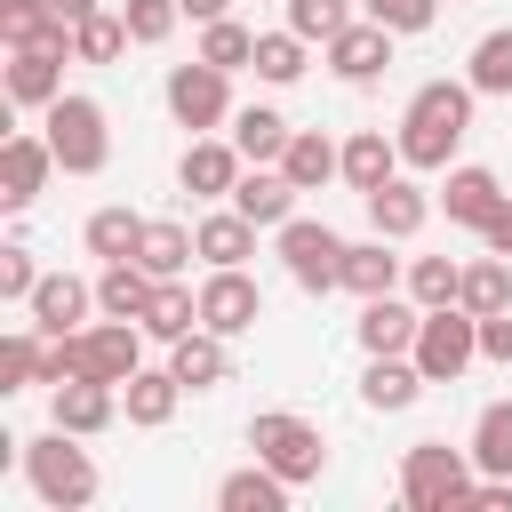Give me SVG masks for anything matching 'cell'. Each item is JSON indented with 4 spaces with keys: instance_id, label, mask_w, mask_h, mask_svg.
Segmentation results:
<instances>
[{
    "instance_id": "cell-1",
    "label": "cell",
    "mask_w": 512,
    "mask_h": 512,
    "mask_svg": "<svg viewBox=\"0 0 512 512\" xmlns=\"http://www.w3.org/2000/svg\"><path fill=\"white\" fill-rule=\"evenodd\" d=\"M472 104H480V88L472 80H424L416 96H408V112H400V160L416 168V176H440V168H456V144L472 136Z\"/></svg>"
},
{
    "instance_id": "cell-2",
    "label": "cell",
    "mask_w": 512,
    "mask_h": 512,
    "mask_svg": "<svg viewBox=\"0 0 512 512\" xmlns=\"http://www.w3.org/2000/svg\"><path fill=\"white\" fill-rule=\"evenodd\" d=\"M24 480H32V496L48 504V512H88L96 504V456L80 448V432H64V424H48L40 440H24Z\"/></svg>"
},
{
    "instance_id": "cell-3",
    "label": "cell",
    "mask_w": 512,
    "mask_h": 512,
    "mask_svg": "<svg viewBox=\"0 0 512 512\" xmlns=\"http://www.w3.org/2000/svg\"><path fill=\"white\" fill-rule=\"evenodd\" d=\"M472 448H448V440H416L400 456V504L408 512H472Z\"/></svg>"
},
{
    "instance_id": "cell-4",
    "label": "cell",
    "mask_w": 512,
    "mask_h": 512,
    "mask_svg": "<svg viewBox=\"0 0 512 512\" xmlns=\"http://www.w3.org/2000/svg\"><path fill=\"white\" fill-rule=\"evenodd\" d=\"M248 448H256L288 488H312V480L328 472V432H320L312 416H296V408H256V416H248Z\"/></svg>"
},
{
    "instance_id": "cell-5",
    "label": "cell",
    "mask_w": 512,
    "mask_h": 512,
    "mask_svg": "<svg viewBox=\"0 0 512 512\" xmlns=\"http://www.w3.org/2000/svg\"><path fill=\"white\" fill-rule=\"evenodd\" d=\"M40 136H48V152H56V168H64V176H104V160H112L104 104H96V96H80V88H64V96L40 112Z\"/></svg>"
},
{
    "instance_id": "cell-6",
    "label": "cell",
    "mask_w": 512,
    "mask_h": 512,
    "mask_svg": "<svg viewBox=\"0 0 512 512\" xmlns=\"http://www.w3.org/2000/svg\"><path fill=\"white\" fill-rule=\"evenodd\" d=\"M160 96H168V120H176V128H192V136H224V128H232V72H224V64H208V56L168 64Z\"/></svg>"
},
{
    "instance_id": "cell-7",
    "label": "cell",
    "mask_w": 512,
    "mask_h": 512,
    "mask_svg": "<svg viewBox=\"0 0 512 512\" xmlns=\"http://www.w3.org/2000/svg\"><path fill=\"white\" fill-rule=\"evenodd\" d=\"M272 240H280V272H288V280H296L304 296H328V288H344V248H352V240H344L336 224L288 216V224H280Z\"/></svg>"
},
{
    "instance_id": "cell-8",
    "label": "cell",
    "mask_w": 512,
    "mask_h": 512,
    "mask_svg": "<svg viewBox=\"0 0 512 512\" xmlns=\"http://www.w3.org/2000/svg\"><path fill=\"white\" fill-rule=\"evenodd\" d=\"M408 360L424 368V384H456V376L480 360V320H472L464 304H432L424 328H416V344H408Z\"/></svg>"
},
{
    "instance_id": "cell-9",
    "label": "cell",
    "mask_w": 512,
    "mask_h": 512,
    "mask_svg": "<svg viewBox=\"0 0 512 512\" xmlns=\"http://www.w3.org/2000/svg\"><path fill=\"white\" fill-rule=\"evenodd\" d=\"M256 320H264V288L248 280V264H208V280H200V328L248 336Z\"/></svg>"
},
{
    "instance_id": "cell-10",
    "label": "cell",
    "mask_w": 512,
    "mask_h": 512,
    "mask_svg": "<svg viewBox=\"0 0 512 512\" xmlns=\"http://www.w3.org/2000/svg\"><path fill=\"white\" fill-rule=\"evenodd\" d=\"M392 40H400L392 24H376V16H352V24H344L328 48H320V56H328V72H336L344 88H376V80H384V64H392Z\"/></svg>"
},
{
    "instance_id": "cell-11",
    "label": "cell",
    "mask_w": 512,
    "mask_h": 512,
    "mask_svg": "<svg viewBox=\"0 0 512 512\" xmlns=\"http://www.w3.org/2000/svg\"><path fill=\"white\" fill-rule=\"evenodd\" d=\"M64 64H72V40H32V48H8V104L24 112H48L64 96Z\"/></svg>"
},
{
    "instance_id": "cell-12",
    "label": "cell",
    "mask_w": 512,
    "mask_h": 512,
    "mask_svg": "<svg viewBox=\"0 0 512 512\" xmlns=\"http://www.w3.org/2000/svg\"><path fill=\"white\" fill-rule=\"evenodd\" d=\"M48 424H64V432H80V440L112 432V424H120V384H104V376H64V384H48Z\"/></svg>"
},
{
    "instance_id": "cell-13",
    "label": "cell",
    "mask_w": 512,
    "mask_h": 512,
    "mask_svg": "<svg viewBox=\"0 0 512 512\" xmlns=\"http://www.w3.org/2000/svg\"><path fill=\"white\" fill-rule=\"evenodd\" d=\"M56 176V152H48V136H32V128H16L8 144H0V208L8 216H24L32 200H40V184Z\"/></svg>"
},
{
    "instance_id": "cell-14",
    "label": "cell",
    "mask_w": 512,
    "mask_h": 512,
    "mask_svg": "<svg viewBox=\"0 0 512 512\" xmlns=\"http://www.w3.org/2000/svg\"><path fill=\"white\" fill-rule=\"evenodd\" d=\"M248 176V160H240V144L232 136H192L184 144V160H176V184L192 192V200H232V184Z\"/></svg>"
},
{
    "instance_id": "cell-15",
    "label": "cell",
    "mask_w": 512,
    "mask_h": 512,
    "mask_svg": "<svg viewBox=\"0 0 512 512\" xmlns=\"http://www.w3.org/2000/svg\"><path fill=\"white\" fill-rule=\"evenodd\" d=\"M504 200H512V192H504V176H496V168H480V160H456V168H440V208H448V224L480 232V224H488Z\"/></svg>"
},
{
    "instance_id": "cell-16",
    "label": "cell",
    "mask_w": 512,
    "mask_h": 512,
    "mask_svg": "<svg viewBox=\"0 0 512 512\" xmlns=\"http://www.w3.org/2000/svg\"><path fill=\"white\" fill-rule=\"evenodd\" d=\"M32 328L40 336H72V328H88V312H96V280H80V272H40V288H32Z\"/></svg>"
},
{
    "instance_id": "cell-17",
    "label": "cell",
    "mask_w": 512,
    "mask_h": 512,
    "mask_svg": "<svg viewBox=\"0 0 512 512\" xmlns=\"http://www.w3.org/2000/svg\"><path fill=\"white\" fill-rule=\"evenodd\" d=\"M416 328H424V304H416L408 288H392V296H360V320H352L360 352H408Z\"/></svg>"
},
{
    "instance_id": "cell-18",
    "label": "cell",
    "mask_w": 512,
    "mask_h": 512,
    "mask_svg": "<svg viewBox=\"0 0 512 512\" xmlns=\"http://www.w3.org/2000/svg\"><path fill=\"white\" fill-rule=\"evenodd\" d=\"M424 400V368L408 360V352H368V368H360V408L368 416H400V408H416Z\"/></svg>"
},
{
    "instance_id": "cell-19",
    "label": "cell",
    "mask_w": 512,
    "mask_h": 512,
    "mask_svg": "<svg viewBox=\"0 0 512 512\" xmlns=\"http://www.w3.org/2000/svg\"><path fill=\"white\" fill-rule=\"evenodd\" d=\"M296 200H304V192L288 184V168H280V160H272V168H248V176L232 184V208H240L256 232H280V224L296 216Z\"/></svg>"
},
{
    "instance_id": "cell-20",
    "label": "cell",
    "mask_w": 512,
    "mask_h": 512,
    "mask_svg": "<svg viewBox=\"0 0 512 512\" xmlns=\"http://www.w3.org/2000/svg\"><path fill=\"white\" fill-rule=\"evenodd\" d=\"M424 224H432V192H424V184L392 176V184L368 192V232H384V240H416Z\"/></svg>"
},
{
    "instance_id": "cell-21",
    "label": "cell",
    "mask_w": 512,
    "mask_h": 512,
    "mask_svg": "<svg viewBox=\"0 0 512 512\" xmlns=\"http://www.w3.org/2000/svg\"><path fill=\"white\" fill-rule=\"evenodd\" d=\"M168 368L184 376V392H216V384H232V336L192 328V336H176V344H168Z\"/></svg>"
},
{
    "instance_id": "cell-22",
    "label": "cell",
    "mask_w": 512,
    "mask_h": 512,
    "mask_svg": "<svg viewBox=\"0 0 512 512\" xmlns=\"http://www.w3.org/2000/svg\"><path fill=\"white\" fill-rule=\"evenodd\" d=\"M176 408H184V376H176V368H136V376L120 384V416H128L136 432H160Z\"/></svg>"
},
{
    "instance_id": "cell-23",
    "label": "cell",
    "mask_w": 512,
    "mask_h": 512,
    "mask_svg": "<svg viewBox=\"0 0 512 512\" xmlns=\"http://www.w3.org/2000/svg\"><path fill=\"white\" fill-rule=\"evenodd\" d=\"M400 168H408V160H400V136H384V128H352V136H344V184H352L360 200H368L376 184H392Z\"/></svg>"
},
{
    "instance_id": "cell-24",
    "label": "cell",
    "mask_w": 512,
    "mask_h": 512,
    "mask_svg": "<svg viewBox=\"0 0 512 512\" xmlns=\"http://www.w3.org/2000/svg\"><path fill=\"white\" fill-rule=\"evenodd\" d=\"M400 240H384V232H368V240H352L344 248V288L352 296H392L400 280H408V256H392Z\"/></svg>"
},
{
    "instance_id": "cell-25",
    "label": "cell",
    "mask_w": 512,
    "mask_h": 512,
    "mask_svg": "<svg viewBox=\"0 0 512 512\" xmlns=\"http://www.w3.org/2000/svg\"><path fill=\"white\" fill-rule=\"evenodd\" d=\"M288 496H296V488H288V480H280L264 456L216 480V512H288Z\"/></svg>"
},
{
    "instance_id": "cell-26",
    "label": "cell",
    "mask_w": 512,
    "mask_h": 512,
    "mask_svg": "<svg viewBox=\"0 0 512 512\" xmlns=\"http://www.w3.org/2000/svg\"><path fill=\"white\" fill-rule=\"evenodd\" d=\"M224 136H232V144H240V160H248V168H272V160H280V152H288V136H296V128H288V120H280V112H272V104H240V112H232V128H224Z\"/></svg>"
},
{
    "instance_id": "cell-27",
    "label": "cell",
    "mask_w": 512,
    "mask_h": 512,
    "mask_svg": "<svg viewBox=\"0 0 512 512\" xmlns=\"http://www.w3.org/2000/svg\"><path fill=\"white\" fill-rule=\"evenodd\" d=\"M280 168H288V184H296V192H320V184H336V176H344V144H328L320 128H296V136H288V152H280Z\"/></svg>"
},
{
    "instance_id": "cell-28",
    "label": "cell",
    "mask_w": 512,
    "mask_h": 512,
    "mask_svg": "<svg viewBox=\"0 0 512 512\" xmlns=\"http://www.w3.org/2000/svg\"><path fill=\"white\" fill-rule=\"evenodd\" d=\"M144 224H152V216H136V208H120V200H112V208H96V216L80 224V240H88V256H96V264H128V256L144 248Z\"/></svg>"
},
{
    "instance_id": "cell-29",
    "label": "cell",
    "mask_w": 512,
    "mask_h": 512,
    "mask_svg": "<svg viewBox=\"0 0 512 512\" xmlns=\"http://www.w3.org/2000/svg\"><path fill=\"white\" fill-rule=\"evenodd\" d=\"M192 240H200V264H248L256 256V224L224 200V208H208L200 224H192Z\"/></svg>"
},
{
    "instance_id": "cell-30",
    "label": "cell",
    "mask_w": 512,
    "mask_h": 512,
    "mask_svg": "<svg viewBox=\"0 0 512 512\" xmlns=\"http://www.w3.org/2000/svg\"><path fill=\"white\" fill-rule=\"evenodd\" d=\"M192 256H200L192 224H168V216H152V224H144V248H136V264H144L152 280H192Z\"/></svg>"
},
{
    "instance_id": "cell-31",
    "label": "cell",
    "mask_w": 512,
    "mask_h": 512,
    "mask_svg": "<svg viewBox=\"0 0 512 512\" xmlns=\"http://www.w3.org/2000/svg\"><path fill=\"white\" fill-rule=\"evenodd\" d=\"M456 304L472 312V320H488V312H512V256H472L464 264V280H456Z\"/></svg>"
},
{
    "instance_id": "cell-32",
    "label": "cell",
    "mask_w": 512,
    "mask_h": 512,
    "mask_svg": "<svg viewBox=\"0 0 512 512\" xmlns=\"http://www.w3.org/2000/svg\"><path fill=\"white\" fill-rule=\"evenodd\" d=\"M192 328H200V288H192V280H160L152 304H144V336H152V344H176V336H192Z\"/></svg>"
},
{
    "instance_id": "cell-33",
    "label": "cell",
    "mask_w": 512,
    "mask_h": 512,
    "mask_svg": "<svg viewBox=\"0 0 512 512\" xmlns=\"http://www.w3.org/2000/svg\"><path fill=\"white\" fill-rule=\"evenodd\" d=\"M152 288H160V280H152L136 256H128V264H104V272H96V312H112V320H144Z\"/></svg>"
},
{
    "instance_id": "cell-34",
    "label": "cell",
    "mask_w": 512,
    "mask_h": 512,
    "mask_svg": "<svg viewBox=\"0 0 512 512\" xmlns=\"http://www.w3.org/2000/svg\"><path fill=\"white\" fill-rule=\"evenodd\" d=\"M136 40H128V16L120 8H96V16H80L72 24V64H120Z\"/></svg>"
},
{
    "instance_id": "cell-35",
    "label": "cell",
    "mask_w": 512,
    "mask_h": 512,
    "mask_svg": "<svg viewBox=\"0 0 512 512\" xmlns=\"http://www.w3.org/2000/svg\"><path fill=\"white\" fill-rule=\"evenodd\" d=\"M304 56H312V40L280 24V32H256V64H248V72H256L264 88H296V80H304Z\"/></svg>"
},
{
    "instance_id": "cell-36",
    "label": "cell",
    "mask_w": 512,
    "mask_h": 512,
    "mask_svg": "<svg viewBox=\"0 0 512 512\" xmlns=\"http://www.w3.org/2000/svg\"><path fill=\"white\" fill-rule=\"evenodd\" d=\"M32 40H72V24L48 0H0V48H32Z\"/></svg>"
},
{
    "instance_id": "cell-37",
    "label": "cell",
    "mask_w": 512,
    "mask_h": 512,
    "mask_svg": "<svg viewBox=\"0 0 512 512\" xmlns=\"http://www.w3.org/2000/svg\"><path fill=\"white\" fill-rule=\"evenodd\" d=\"M464 80H472L480 96H512V24H496V32H480V40H472Z\"/></svg>"
},
{
    "instance_id": "cell-38",
    "label": "cell",
    "mask_w": 512,
    "mask_h": 512,
    "mask_svg": "<svg viewBox=\"0 0 512 512\" xmlns=\"http://www.w3.org/2000/svg\"><path fill=\"white\" fill-rule=\"evenodd\" d=\"M464 448H472L480 472H504V480H512V400H488V408L472 416V440H464Z\"/></svg>"
},
{
    "instance_id": "cell-39",
    "label": "cell",
    "mask_w": 512,
    "mask_h": 512,
    "mask_svg": "<svg viewBox=\"0 0 512 512\" xmlns=\"http://www.w3.org/2000/svg\"><path fill=\"white\" fill-rule=\"evenodd\" d=\"M40 360H48V336L40 328H8L0 336V392H32L40 384Z\"/></svg>"
},
{
    "instance_id": "cell-40",
    "label": "cell",
    "mask_w": 512,
    "mask_h": 512,
    "mask_svg": "<svg viewBox=\"0 0 512 512\" xmlns=\"http://www.w3.org/2000/svg\"><path fill=\"white\" fill-rule=\"evenodd\" d=\"M200 56L224 64V72H248V64H256V32H248L240 16H216V24H200Z\"/></svg>"
},
{
    "instance_id": "cell-41",
    "label": "cell",
    "mask_w": 512,
    "mask_h": 512,
    "mask_svg": "<svg viewBox=\"0 0 512 512\" xmlns=\"http://www.w3.org/2000/svg\"><path fill=\"white\" fill-rule=\"evenodd\" d=\"M456 280H464V264H456V256H408V280H400V288L432 312V304H456Z\"/></svg>"
},
{
    "instance_id": "cell-42",
    "label": "cell",
    "mask_w": 512,
    "mask_h": 512,
    "mask_svg": "<svg viewBox=\"0 0 512 512\" xmlns=\"http://www.w3.org/2000/svg\"><path fill=\"white\" fill-rule=\"evenodd\" d=\"M280 8H288V32H304V40H320V48L352 24V0H280Z\"/></svg>"
},
{
    "instance_id": "cell-43",
    "label": "cell",
    "mask_w": 512,
    "mask_h": 512,
    "mask_svg": "<svg viewBox=\"0 0 512 512\" xmlns=\"http://www.w3.org/2000/svg\"><path fill=\"white\" fill-rule=\"evenodd\" d=\"M120 16H128V40H136V48H160V40L184 24L176 0H120Z\"/></svg>"
},
{
    "instance_id": "cell-44",
    "label": "cell",
    "mask_w": 512,
    "mask_h": 512,
    "mask_svg": "<svg viewBox=\"0 0 512 512\" xmlns=\"http://www.w3.org/2000/svg\"><path fill=\"white\" fill-rule=\"evenodd\" d=\"M32 288H40V264L24 240H8L0 248V304H32Z\"/></svg>"
},
{
    "instance_id": "cell-45",
    "label": "cell",
    "mask_w": 512,
    "mask_h": 512,
    "mask_svg": "<svg viewBox=\"0 0 512 512\" xmlns=\"http://www.w3.org/2000/svg\"><path fill=\"white\" fill-rule=\"evenodd\" d=\"M360 16H376V24H392V32H432L440 0H360Z\"/></svg>"
},
{
    "instance_id": "cell-46",
    "label": "cell",
    "mask_w": 512,
    "mask_h": 512,
    "mask_svg": "<svg viewBox=\"0 0 512 512\" xmlns=\"http://www.w3.org/2000/svg\"><path fill=\"white\" fill-rule=\"evenodd\" d=\"M480 360L512 368V312H488V320H480Z\"/></svg>"
},
{
    "instance_id": "cell-47",
    "label": "cell",
    "mask_w": 512,
    "mask_h": 512,
    "mask_svg": "<svg viewBox=\"0 0 512 512\" xmlns=\"http://www.w3.org/2000/svg\"><path fill=\"white\" fill-rule=\"evenodd\" d=\"M480 248H496V256H512V200H504V208H496V216L480 224Z\"/></svg>"
},
{
    "instance_id": "cell-48",
    "label": "cell",
    "mask_w": 512,
    "mask_h": 512,
    "mask_svg": "<svg viewBox=\"0 0 512 512\" xmlns=\"http://www.w3.org/2000/svg\"><path fill=\"white\" fill-rule=\"evenodd\" d=\"M192 24H216V16H232V0H176Z\"/></svg>"
},
{
    "instance_id": "cell-49",
    "label": "cell",
    "mask_w": 512,
    "mask_h": 512,
    "mask_svg": "<svg viewBox=\"0 0 512 512\" xmlns=\"http://www.w3.org/2000/svg\"><path fill=\"white\" fill-rule=\"evenodd\" d=\"M48 8H56V16H64V24H80V16H96V8H104V0H48Z\"/></svg>"
}]
</instances>
